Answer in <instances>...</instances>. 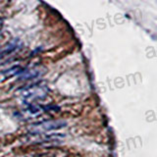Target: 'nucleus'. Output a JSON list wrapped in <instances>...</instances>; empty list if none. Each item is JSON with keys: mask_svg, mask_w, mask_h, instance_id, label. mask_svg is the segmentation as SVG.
<instances>
[{"mask_svg": "<svg viewBox=\"0 0 157 157\" xmlns=\"http://www.w3.org/2000/svg\"><path fill=\"white\" fill-rule=\"evenodd\" d=\"M48 88L43 85H33L27 87L22 92V98L25 102H31L36 99H40L47 95Z\"/></svg>", "mask_w": 157, "mask_h": 157, "instance_id": "obj_1", "label": "nucleus"}, {"mask_svg": "<svg viewBox=\"0 0 157 157\" xmlns=\"http://www.w3.org/2000/svg\"><path fill=\"white\" fill-rule=\"evenodd\" d=\"M67 126V122L63 120H48L40 122L38 124L32 125L31 129L32 132L34 134H38L41 132H48V131H56L65 128Z\"/></svg>", "mask_w": 157, "mask_h": 157, "instance_id": "obj_2", "label": "nucleus"}]
</instances>
